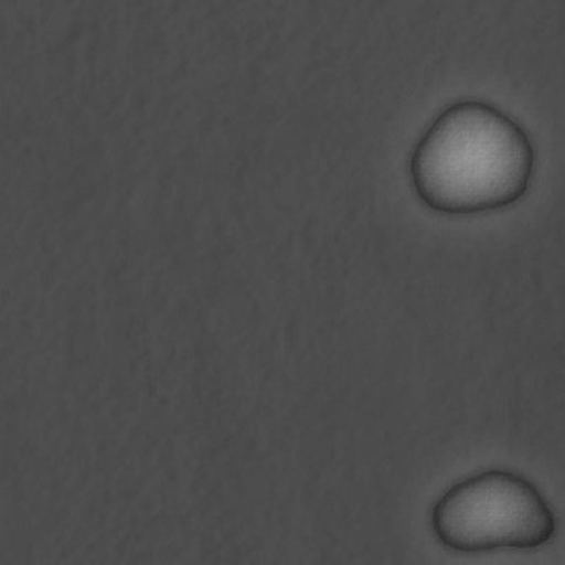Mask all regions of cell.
<instances>
[{"mask_svg": "<svg viewBox=\"0 0 565 565\" xmlns=\"http://www.w3.org/2000/svg\"><path fill=\"white\" fill-rule=\"evenodd\" d=\"M536 149L526 128L498 105L454 102L414 145L409 177L427 206L469 214L516 202L532 183Z\"/></svg>", "mask_w": 565, "mask_h": 565, "instance_id": "cell-1", "label": "cell"}, {"mask_svg": "<svg viewBox=\"0 0 565 565\" xmlns=\"http://www.w3.org/2000/svg\"><path fill=\"white\" fill-rule=\"evenodd\" d=\"M431 527L444 547L469 554L546 546L557 522L536 484L492 469L452 484L434 504Z\"/></svg>", "mask_w": 565, "mask_h": 565, "instance_id": "cell-2", "label": "cell"}]
</instances>
